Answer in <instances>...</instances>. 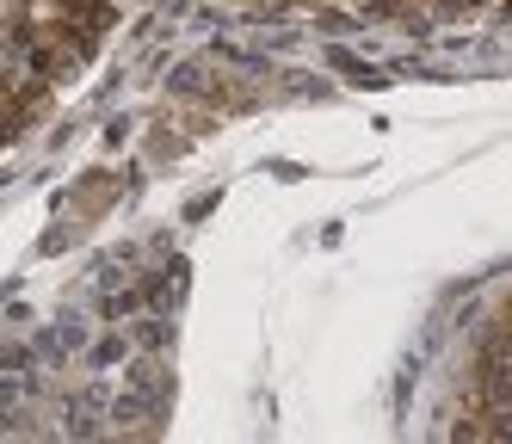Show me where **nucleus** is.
I'll use <instances>...</instances> for the list:
<instances>
[{"mask_svg": "<svg viewBox=\"0 0 512 444\" xmlns=\"http://www.w3.org/2000/svg\"><path fill=\"white\" fill-rule=\"evenodd\" d=\"M136 340L149 346V352H161V346H167V321H161V315H149V321L136 327Z\"/></svg>", "mask_w": 512, "mask_h": 444, "instance_id": "1", "label": "nucleus"}]
</instances>
